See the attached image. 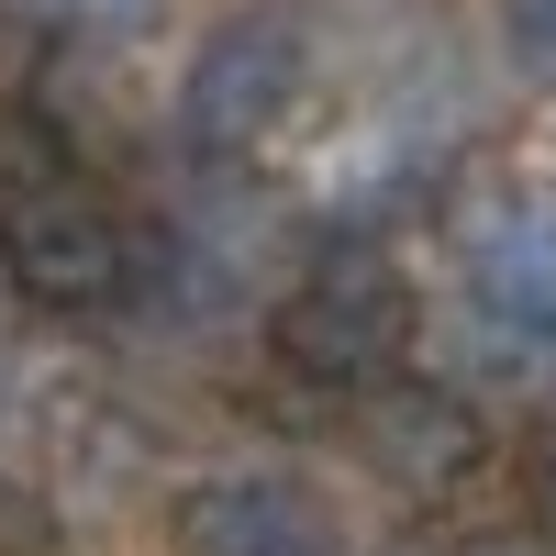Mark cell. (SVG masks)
Masks as SVG:
<instances>
[{
  "label": "cell",
  "mask_w": 556,
  "mask_h": 556,
  "mask_svg": "<svg viewBox=\"0 0 556 556\" xmlns=\"http://www.w3.org/2000/svg\"><path fill=\"white\" fill-rule=\"evenodd\" d=\"M501 45L534 89H556V0H501Z\"/></svg>",
  "instance_id": "cell-7"
},
{
  "label": "cell",
  "mask_w": 556,
  "mask_h": 556,
  "mask_svg": "<svg viewBox=\"0 0 556 556\" xmlns=\"http://www.w3.org/2000/svg\"><path fill=\"white\" fill-rule=\"evenodd\" d=\"M0 278H12V301L89 323V312H123L156 278V245L112 212V190H89L67 167H34L0 190Z\"/></svg>",
  "instance_id": "cell-2"
},
{
  "label": "cell",
  "mask_w": 556,
  "mask_h": 556,
  "mask_svg": "<svg viewBox=\"0 0 556 556\" xmlns=\"http://www.w3.org/2000/svg\"><path fill=\"white\" fill-rule=\"evenodd\" d=\"M267 356L312 390H345L367 401L379 379H401L412 356V278L390 245L367 235H334L312 267H290V290L267 301Z\"/></svg>",
  "instance_id": "cell-1"
},
{
  "label": "cell",
  "mask_w": 556,
  "mask_h": 556,
  "mask_svg": "<svg viewBox=\"0 0 556 556\" xmlns=\"http://www.w3.org/2000/svg\"><path fill=\"white\" fill-rule=\"evenodd\" d=\"M12 12H34V23H101V12H134V0H12Z\"/></svg>",
  "instance_id": "cell-9"
},
{
  "label": "cell",
  "mask_w": 556,
  "mask_h": 556,
  "mask_svg": "<svg viewBox=\"0 0 556 556\" xmlns=\"http://www.w3.org/2000/svg\"><path fill=\"white\" fill-rule=\"evenodd\" d=\"M468 301L523 345H556V190H490L456 235Z\"/></svg>",
  "instance_id": "cell-6"
},
{
  "label": "cell",
  "mask_w": 556,
  "mask_h": 556,
  "mask_svg": "<svg viewBox=\"0 0 556 556\" xmlns=\"http://www.w3.org/2000/svg\"><path fill=\"white\" fill-rule=\"evenodd\" d=\"M178 556H345V513L301 468H212L167 501Z\"/></svg>",
  "instance_id": "cell-4"
},
{
  "label": "cell",
  "mask_w": 556,
  "mask_h": 556,
  "mask_svg": "<svg viewBox=\"0 0 556 556\" xmlns=\"http://www.w3.org/2000/svg\"><path fill=\"white\" fill-rule=\"evenodd\" d=\"M367 468H379V490L401 501H445V490H468L490 468V424H479V401L468 390H445V379H379L367 390Z\"/></svg>",
  "instance_id": "cell-5"
},
{
  "label": "cell",
  "mask_w": 556,
  "mask_h": 556,
  "mask_svg": "<svg viewBox=\"0 0 556 556\" xmlns=\"http://www.w3.org/2000/svg\"><path fill=\"white\" fill-rule=\"evenodd\" d=\"M523 513H534V534H556V412H545L534 445H523Z\"/></svg>",
  "instance_id": "cell-8"
},
{
  "label": "cell",
  "mask_w": 556,
  "mask_h": 556,
  "mask_svg": "<svg viewBox=\"0 0 556 556\" xmlns=\"http://www.w3.org/2000/svg\"><path fill=\"white\" fill-rule=\"evenodd\" d=\"M301 89H312V34L290 12H223L201 23V45L178 56V146H190L201 167H245L267 156V134L301 112Z\"/></svg>",
  "instance_id": "cell-3"
}]
</instances>
